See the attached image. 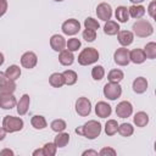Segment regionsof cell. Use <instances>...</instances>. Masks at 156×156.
Listing matches in <instances>:
<instances>
[{
	"label": "cell",
	"instance_id": "47",
	"mask_svg": "<svg viewBox=\"0 0 156 156\" xmlns=\"http://www.w3.org/2000/svg\"><path fill=\"white\" fill-rule=\"evenodd\" d=\"M130 2H133V5H138V4H140V2H143L144 0H129Z\"/></svg>",
	"mask_w": 156,
	"mask_h": 156
},
{
	"label": "cell",
	"instance_id": "46",
	"mask_svg": "<svg viewBox=\"0 0 156 156\" xmlns=\"http://www.w3.org/2000/svg\"><path fill=\"white\" fill-rule=\"evenodd\" d=\"M87 155H98V151L95 150H87L83 152V156H87Z\"/></svg>",
	"mask_w": 156,
	"mask_h": 156
},
{
	"label": "cell",
	"instance_id": "45",
	"mask_svg": "<svg viewBox=\"0 0 156 156\" xmlns=\"http://www.w3.org/2000/svg\"><path fill=\"white\" fill-rule=\"evenodd\" d=\"M5 136H6V130H5L2 127H0V141H1V140H4V139H5Z\"/></svg>",
	"mask_w": 156,
	"mask_h": 156
},
{
	"label": "cell",
	"instance_id": "36",
	"mask_svg": "<svg viewBox=\"0 0 156 156\" xmlns=\"http://www.w3.org/2000/svg\"><path fill=\"white\" fill-rule=\"evenodd\" d=\"M80 45H82V43H80V40L78 39V38H71V39H68V41L66 43V46H67V49L69 50V51H77L79 48H80Z\"/></svg>",
	"mask_w": 156,
	"mask_h": 156
},
{
	"label": "cell",
	"instance_id": "35",
	"mask_svg": "<svg viewBox=\"0 0 156 156\" xmlns=\"http://www.w3.org/2000/svg\"><path fill=\"white\" fill-rule=\"evenodd\" d=\"M50 127H51V129H52L54 132L60 133V132H63L67 126H66V122H65L63 119H54V121L51 122Z\"/></svg>",
	"mask_w": 156,
	"mask_h": 156
},
{
	"label": "cell",
	"instance_id": "16",
	"mask_svg": "<svg viewBox=\"0 0 156 156\" xmlns=\"http://www.w3.org/2000/svg\"><path fill=\"white\" fill-rule=\"evenodd\" d=\"M117 34H118V37H117L118 38V43L122 46H128L134 40V34L130 30H119Z\"/></svg>",
	"mask_w": 156,
	"mask_h": 156
},
{
	"label": "cell",
	"instance_id": "14",
	"mask_svg": "<svg viewBox=\"0 0 156 156\" xmlns=\"http://www.w3.org/2000/svg\"><path fill=\"white\" fill-rule=\"evenodd\" d=\"M111 112H112L111 106H110L107 102H105V101H99V102L96 104V106H95V113H96V116L100 117V118L110 117Z\"/></svg>",
	"mask_w": 156,
	"mask_h": 156
},
{
	"label": "cell",
	"instance_id": "11",
	"mask_svg": "<svg viewBox=\"0 0 156 156\" xmlns=\"http://www.w3.org/2000/svg\"><path fill=\"white\" fill-rule=\"evenodd\" d=\"M37 62H38V57L33 51H27L21 56V65L27 69L34 68Z\"/></svg>",
	"mask_w": 156,
	"mask_h": 156
},
{
	"label": "cell",
	"instance_id": "25",
	"mask_svg": "<svg viewBox=\"0 0 156 156\" xmlns=\"http://www.w3.org/2000/svg\"><path fill=\"white\" fill-rule=\"evenodd\" d=\"M5 74H6V77H7L9 79L16 80V79H18L20 76H21V68H20L17 65H11V66H9V67L6 68Z\"/></svg>",
	"mask_w": 156,
	"mask_h": 156
},
{
	"label": "cell",
	"instance_id": "5",
	"mask_svg": "<svg viewBox=\"0 0 156 156\" xmlns=\"http://www.w3.org/2000/svg\"><path fill=\"white\" fill-rule=\"evenodd\" d=\"M121 94H122V88L119 83L108 82L104 85V95L108 100H116L121 96Z\"/></svg>",
	"mask_w": 156,
	"mask_h": 156
},
{
	"label": "cell",
	"instance_id": "28",
	"mask_svg": "<svg viewBox=\"0 0 156 156\" xmlns=\"http://www.w3.org/2000/svg\"><path fill=\"white\" fill-rule=\"evenodd\" d=\"M30 124H32L33 128H35V129H44V128L48 126L46 119H45L43 116H40V115L33 116L32 119H30Z\"/></svg>",
	"mask_w": 156,
	"mask_h": 156
},
{
	"label": "cell",
	"instance_id": "3",
	"mask_svg": "<svg viewBox=\"0 0 156 156\" xmlns=\"http://www.w3.org/2000/svg\"><path fill=\"white\" fill-rule=\"evenodd\" d=\"M132 28L134 30V34L136 37H139V38H146V37H150L154 33L152 24L146 20H138L133 24Z\"/></svg>",
	"mask_w": 156,
	"mask_h": 156
},
{
	"label": "cell",
	"instance_id": "2",
	"mask_svg": "<svg viewBox=\"0 0 156 156\" xmlns=\"http://www.w3.org/2000/svg\"><path fill=\"white\" fill-rule=\"evenodd\" d=\"M99 60V51L95 48H85L78 55V63L82 66L93 65Z\"/></svg>",
	"mask_w": 156,
	"mask_h": 156
},
{
	"label": "cell",
	"instance_id": "20",
	"mask_svg": "<svg viewBox=\"0 0 156 156\" xmlns=\"http://www.w3.org/2000/svg\"><path fill=\"white\" fill-rule=\"evenodd\" d=\"M58 61L62 66H71L74 62V56L69 50H62L58 55Z\"/></svg>",
	"mask_w": 156,
	"mask_h": 156
},
{
	"label": "cell",
	"instance_id": "48",
	"mask_svg": "<svg viewBox=\"0 0 156 156\" xmlns=\"http://www.w3.org/2000/svg\"><path fill=\"white\" fill-rule=\"evenodd\" d=\"M4 61H5V58H4V55H2V52H0V66L4 63Z\"/></svg>",
	"mask_w": 156,
	"mask_h": 156
},
{
	"label": "cell",
	"instance_id": "27",
	"mask_svg": "<svg viewBox=\"0 0 156 156\" xmlns=\"http://www.w3.org/2000/svg\"><path fill=\"white\" fill-rule=\"evenodd\" d=\"M69 141V135L68 133H63V132H60L57 133V135L55 136V140H54V144L57 146V147H65Z\"/></svg>",
	"mask_w": 156,
	"mask_h": 156
},
{
	"label": "cell",
	"instance_id": "17",
	"mask_svg": "<svg viewBox=\"0 0 156 156\" xmlns=\"http://www.w3.org/2000/svg\"><path fill=\"white\" fill-rule=\"evenodd\" d=\"M147 89V80L144 77H138L133 82V91L136 94H143Z\"/></svg>",
	"mask_w": 156,
	"mask_h": 156
},
{
	"label": "cell",
	"instance_id": "40",
	"mask_svg": "<svg viewBox=\"0 0 156 156\" xmlns=\"http://www.w3.org/2000/svg\"><path fill=\"white\" fill-rule=\"evenodd\" d=\"M99 155H101V156H115L116 155V150L112 149V147H108V146L107 147H102L100 150Z\"/></svg>",
	"mask_w": 156,
	"mask_h": 156
},
{
	"label": "cell",
	"instance_id": "39",
	"mask_svg": "<svg viewBox=\"0 0 156 156\" xmlns=\"http://www.w3.org/2000/svg\"><path fill=\"white\" fill-rule=\"evenodd\" d=\"M83 39L85 41H94L96 39V30H93V29H84L83 32Z\"/></svg>",
	"mask_w": 156,
	"mask_h": 156
},
{
	"label": "cell",
	"instance_id": "4",
	"mask_svg": "<svg viewBox=\"0 0 156 156\" xmlns=\"http://www.w3.org/2000/svg\"><path fill=\"white\" fill-rule=\"evenodd\" d=\"M2 128L6 133H15L23 128V119L15 116H5L2 119Z\"/></svg>",
	"mask_w": 156,
	"mask_h": 156
},
{
	"label": "cell",
	"instance_id": "7",
	"mask_svg": "<svg viewBox=\"0 0 156 156\" xmlns=\"http://www.w3.org/2000/svg\"><path fill=\"white\" fill-rule=\"evenodd\" d=\"M15 90H16L15 80L9 79L6 74L0 71V94H13Z\"/></svg>",
	"mask_w": 156,
	"mask_h": 156
},
{
	"label": "cell",
	"instance_id": "18",
	"mask_svg": "<svg viewBox=\"0 0 156 156\" xmlns=\"http://www.w3.org/2000/svg\"><path fill=\"white\" fill-rule=\"evenodd\" d=\"M129 60L133 63H136V65L143 63L146 60L144 50H141V49H133L132 51H129Z\"/></svg>",
	"mask_w": 156,
	"mask_h": 156
},
{
	"label": "cell",
	"instance_id": "33",
	"mask_svg": "<svg viewBox=\"0 0 156 156\" xmlns=\"http://www.w3.org/2000/svg\"><path fill=\"white\" fill-rule=\"evenodd\" d=\"M117 128H118V123H117V121H115V119H108L107 122H106V124H105V133L107 134V135H115L116 133H117Z\"/></svg>",
	"mask_w": 156,
	"mask_h": 156
},
{
	"label": "cell",
	"instance_id": "26",
	"mask_svg": "<svg viewBox=\"0 0 156 156\" xmlns=\"http://www.w3.org/2000/svg\"><path fill=\"white\" fill-rule=\"evenodd\" d=\"M128 13L129 16H132L133 18H141L145 13V7L141 6V5H132L129 9H128Z\"/></svg>",
	"mask_w": 156,
	"mask_h": 156
},
{
	"label": "cell",
	"instance_id": "6",
	"mask_svg": "<svg viewBox=\"0 0 156 156\" xmlns=\"http://www.w3.org/2000/svg\"><path fill=\"white\" fill-rule=\"evenodd\" d=\"M76 112L82 116V117H87L90 112H91V102L88 98H78V100L76 101Z\"/></svg>",
	"mask_w": 156,
	"mask_h": 156
},
{
	"label": "cell",
	"instance_id": "19",
	"mask_svg": "<svg viewBox=\"0 0 156 156\" xmlns=\"http://www.w3.org/2000/svg\"><path fill=\"white\" fill-rule=\"evenodd\" d=\"M29 102H30L29 95H28V94L22 95V98H21L20 101L17 102V112H18L20 116H23V115L27 113L28 107H29Z\"/></svg>",
	"mask_w": 156,
	"mask_h": 156
},
{
	"label": "cell",
	"instance_id": "41",
	"mask_svg": "<svg viewBox=\"0 0 156 156\" xmlns=\"http://www.w3.org/2000/svg\"><path fill=\"white\" fill-rule=\"evenodd\" d=\"M7 11V0H0V17L4 16Z\"/></svg>",
	"mask_w": 156,
	"mask_h": 156
},
{
	"label": "cell",
	"instance_id": "12",
	"mask_svg": "<svg viewBox=\"0 0 156 156\" xmlns=\"http://www.w3.org/2000/svg\"><path fill=\"white\" fill-rule=\"evenodd\" d=\"M133 112V106L129 101H121L116 106V115L121 118H127L132 115Z\"/></svg>",
	"mask_w": 156,
	"mask_h": 156
},
{
	"label": "cell",
	"instance_id": "21",
	"mask_svg": "<svg viewBox=\"0 0 156 156\" xmlns=\"http://www.w3.org/2000/svg\"><path fill=\"white\" fill-rule=\"evenodd\" d=\"M133 121H134V124L139 128H143L145 127L147 123H149V115L144 111H139L134 115L133 117Z\"/></svg>",
	"mask_w": 156,
	"mask_h": 156
},
{
	"label": "cell",
	"instance_id": "49",
	"mask_svg": "<svg viewBox=\"0 0 156 156\" xmlns=\"http://www.w3.org/2000/svg\"><path fill=\"white\" fill-rule=\"evenodd\" d=\"M55 1H63V0H55Z\"/></svg>",
	"mask_w": 156,
	"mask_h": 156
},
{
	"label": "cell",
	"instance_id": "31",
	"mask_svg": "<svg viewBox=\"0 0 156 156\" xmlns=\"http://www.w3.org/2000/svg\"><path fill=\"white\" fill-rule=\"evenodd\" d=\"M124 74L121 69H111L107 74V79L108 82H113V83H119L123 79Z\"/></svg>",
	"mask_w": 156,
	"mask_h": 156
},
{
	"label": "cell",
	"instance_id": "22",
	"mask_svg": "<svg viewBox=\"0 0 156 156\" xmlns=\"http://www.w3.org/2000/svg\"><path fill=\"white\" fill-rule=\"evenodd\" d=\"M104 32L107 35H116L119 32V24L115 21L108 20V21H106V23L104 26Z\"/></svg>",
	"mask_w": 156,
	"mask_h": 156
},
{
	"label": "cell",
	"instance_id": "24",
	"mask_svg": "<svg viewBox=\"0 0 156 156\" xmlns=\"http://www.w3.org/2000/svg\"><path fill=\"white\" fill-rule=\"evenodd\" d=\"M49 83L51 87L54 88H61L63 84H65V78H63V74L62 73H52L49 78Z\"/></svg>",
	"mask_w": 156,
	"mask_h": 156
},
{
	"label": "cell",
	"instance_id": "29",
	"mask_svg": "<svg viewBox=\"0 0 156 156\" xmlns=\"http://www.w3.org/2000/svg\"><path fill=\"white\" fill-rule=\"evenodd\" d=\"M62 74H63V78H65V84H67V85H73V84L77 83L78 77H77V73H76L74 71H72V69H66Z\"/></svg>",
	"mask_w": 156,
	"mask_h": 156
},
{
	"label": "cell",
	"instance_id": "23",
	"mask_svg": "<svg viewBox=\"0 0 156 156\" xmlns=\"http://www.w3.org/2000/svg\"><path fill=\"white\" fill-rule=\"evenodd\" d=\"M115 16L116 20L121 23H126L129 18V13H128V9L126 6H118L115 11Z\"/></svg>",
	"mask_w": 156,
	"mask_h": 156
},
{
	"label": "cell",
	"instance_id": "1",
	"mask_svg": "<svg viewBox=\"0 0 156 156\" xmlns=\"http://www.w3.org/2000/svg\"><path fill=\"white\" fill-rule=\"evenodd\" d=\"M76 133L79 134V135L85 136L87 139L93 140V139H95V138H98L100 135V133H101V124L98 121H95V119H90L87 123H84L83 126L76 128Z\"/></svg>",
	"mask_w": 156,
	"mask_h": 156
},
{
	"label": "cell",
	"instance_id": "9",
	"mask_svg": "<svg viewBox=\"0 0 156 156\" xmlns=\"http://www.w3.org/2000/svg\"><path fill=\"white\" fill-rule=\"evenodd\" d=\"M113 60L118 66H127L130 60H129V50L126 49V46L119 48L115 51L113 54Z\"/></svg>",
	"mask_w": 156,
	"mask_h": 156
},
{
	"label": "cell",
	"instance_id": "8",
	"mask_svg": "<svg viewBox=\"0 0 156 156\" xmlns=\"http://www.w3.org/2000/svg\"><path fill=\"white\" fill-rule=\"evenodd\" d=\"M62 32L66 34V35H74L79 32L80 29V23L74 20V18H69L67 21H65L62 23Z\"/></svg>",
	"mask_w": 156,
	"mask_h": 156
},
{
	"label": "cell",
	"instance_id": "38",
	"mask_svg": "<svg viewBox=\"0 0 156 156\" xmlns=\"http://www.w3.org/2000/svg\"><path fill=\"white\" fill-rule=\"evenodd\" d=\"M43 150H44V156H54L56 154L57 146L54 143H46L43 146Z\"/></svg>",
	"mask_w": 156,
	"mask_h": 156
},
{
	"label": "cell",
	"instance_id": "30",
	"mask_svg": "<svg viewBox=\"0 0 156 156\" xmlns=\"http://www.w3.org/2000/svg\"><path fill=\"white\" fill-rule=\"evenodd\" d=\"M117 132L122 135V136H130L133 133H134V128H133V126L130 124V123H122V124H119L118 126V128H117Z\"/></svg>",
	"mask_w": 156,
	"mask_h": 156
},
{
	"label": "cell",
	"instance_id": "10",
	"mask_svg": "<svg viewBox=\"0 0 156 156\" xmlns=\"http://www.w3.org/2000/svg\"><path fill=\"white\" fill-rule=\"evenodd\" d=\"M96 15L99 17V20L101 21H108L111 20V16H112V7L110 4L107 2H101L96 7Z\"/></svg>",
	"mask_w": 156,
	"mask_h": 156
},
{
	"label": "cell",
	"instance_id": "37",
	"mask_svg": "<svg viewBox=\"0 0 156 156\" xmlns=\"http://www.w3.org/2000/svg\"><path fill=\"white\" fill-rule=\"evenodd\" d=\"M84 27L85 29H93V30H96L100 28V24L96 20H94L93 17H88L84 20Z\"/></svg>",
	"mask_w": 156,
	"mask_h": 156
},
{
	"label": "cell",
	"instance_id": "34",
	"mask_svg": "<svg viewBox=\"0 0 156 156\" xmlns=\"http://www.w3.org/2000/svg\"><path fill=\"white\" fill-rule=\"evenodd\" d=\"M104 76H105V69H104L102 66L98 65V66H94L93 67V69H91V77H93V79L101 80L104 78Z\"/></svg>",
	"mask_w": 156,
	"mask_h": 156
},
{
	"label": "cell",
	"instance_id": "44",
	"mask_svg": "<svg viewBox=\"0 0 156 156\" xmlns=\"http://www.w3.org/2000/svg\"><path fill=\"white\" fill-rule=\"evenodd\" d=\"M38 155H39V156H44V150H43V147L33 151V156H38Z\"/></svg>",
	"mask_w": 156,
	"mask_h": 156
},
{
	"label": "cell",
	"instance_id": "13",
	"mask_svg": "<svg viewBox=\"0 0 156 156\" xmlns=\"http://www.w3.org/2000/svg\"><path fill=\"white\" fill-rule=\"evenodd\" d=\"M17 105L13 94H0V107L4 110H11Z\"/></svg>",
	"mask_w": 156,
	"mask_h": 156
},
{
	"label": "cell",
	"instance_id": "32",
	"mask_svg": "<svg viewBox=\"0 0 156 156\" xmlns=\"http://www.w3.org/2000/svg\"><path fill=\"white\" fill-rule=\"evenodd\" d=\"M144 54L146 56V58H155L156 57V43L150 41L145 45L144 48Z\"/></svg>",
	"mask_w": 156,
	"mask_h": 156
},
{
	"label": "cell",
	"instance_id": "42",
	"mask_svg": "<svg viewBox=\"0 0 156 156\" xmlns=\"http://www.w3.org/2000/svg\"><path fill=\"white\" fill-rule=\"evenodd\" d=\"M155 6H156V1H151L149 5V9H147V12L152 18L155 17Z\"/></svg>",
	"mask_w": 156,
	"mask_h": 156
},
{
	"label": "cell",
	"instance_id": "43",
	"mask_svg": "<svg viewBox=\"0 0 156 156\" xmlns=\"http://www.w3.org/2000/svg\"><path fill=\"white\" fill-rule=\"evenodd\" d=\"M5 155H9V156H12L13 155V151L10 150V149H4L0 151V156H5Z\"/></svg>",
	"mask_w": 156,
	"mask_h": 156
},
{
	"label": "cell",
	"instance_id": "15",
	"mask_svg": "<svg viewBox=\"0 0 156 156\" xmlns=\"http://www.w3.org/2000/svg\"><path fill=\"white\" fill-rule=\"evenodd\" d=\"M50 46L54 51H62L65 50V46H66V40L62 35L60 34H54L51 38H50Z\"/></svg>",
	"mask_w": 156,
	"mask_h": 156
}]
</instances>
